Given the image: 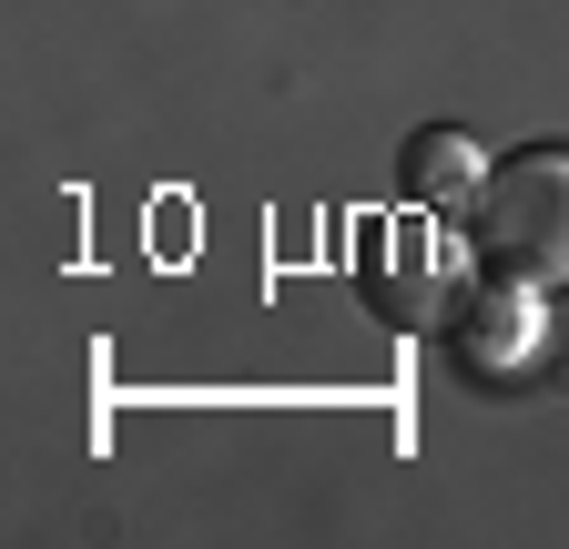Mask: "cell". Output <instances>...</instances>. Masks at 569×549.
Instances as JSON below:
<instances>
[{"mask_svg":"<svg viewBox=\"0 0 569 549\" xmlns=\"http://www.w3.org/2000/svg\"><path fill=\"white\" fill-rule=\"evenodd\" d=\"M478 183H488V153L468 143L458 122L407 132V153H397V193H407V203H427V214H468Z\"/></svg>","mask_w":569,"mask_h":549,"instance_id":"cell-4","label":"cell"},{"mask_svg":"<svg viewBox=\"0 0 569 549\" xmlns=\"http://www.w3.org/2000/svg\"><path fill=\"white\" fill-rule=\"evenodd\" d=\"M468 254L488 274H529V286H569V143H529L488 163L468 193Z\"/></svg>","mask_w":569,"mask_h":549,"instance_id":"cell-1","label":"cell"},{"mask_svg":"<svg viewBox=\"0 0 569 549\" xmlns=\"http://www.w3.org/2000/svg\"><path fill=\"white\" fill-rule=\"evenodd\" d=\"M356 296L377 306L387 336H427V326H448L458 306V254L438 234V214L427 203H397V214H356Z\"/></svg>","mask_w":569,"mask_h":549,"instance_id":"cell-2","label":"cell"},{"mask_svg":"<svg viewBox=\"0 0 569 549\" xmlns=\"http://www.w3.org/2000/svg\"><path fill=\"white\" fill-rule=\"evenodd\" d=\"M448 347L478 387L498 377H529L549 357V286H529V274H478V286H458L448 306Z\"/></svg>","mask_w":569,"mask_h":549,"instance_id":"cell-3","label":"cell"}]
</instances>
